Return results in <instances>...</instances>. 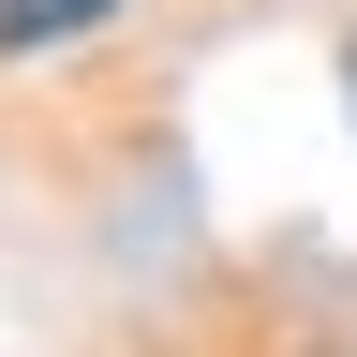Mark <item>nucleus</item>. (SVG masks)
I'll use <instances>...</instances> for the list:
<instances>
[{
  "label": "nucleus",
  "instance_id": "1",
  "mask_svg": "<svg viewBox=\"0 0 357 357\" xmlns=\"http://www.w3.org/2000/svg\"><path fill=\"white\" fill-rule=\"evenodd\" d=\"M89 15H119V0H0V45H60V30H89Z\"/></svg>",
  "mask_w": 357,
  "mask_h": 357
}]
</instances>
